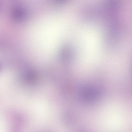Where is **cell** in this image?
<instances>
[{
	"label": "cell",
	"instance_id": "1",
	"mask_svg": "<svg viewBox=\"0 0 132 132\" xmlns=\"http://www.w3.org/2000/svg\"><path fill=\"white\" fill-rule=\"evenodd\" d=\"M12 12V17L15 20L20 21L24 18L25 14L22 9L19 7L14 8Z\"/></svg>",
	"mask_w": 132,
	"mask_h": 132
},
{
	"label": "cell",
	"instance_id": "2",
	"mask_svg": "<svg viewBox=\"0 0 132 132\" xmlns=\"http://www.w3.org/2000/svg\"><path fill=\"white\" fill-rule=\"evenodd\" d=\"M0 68H1V66H0Z\"/></svg>",
	"mask_w": 132,
	"mask_h": 132
}]
</instances>
